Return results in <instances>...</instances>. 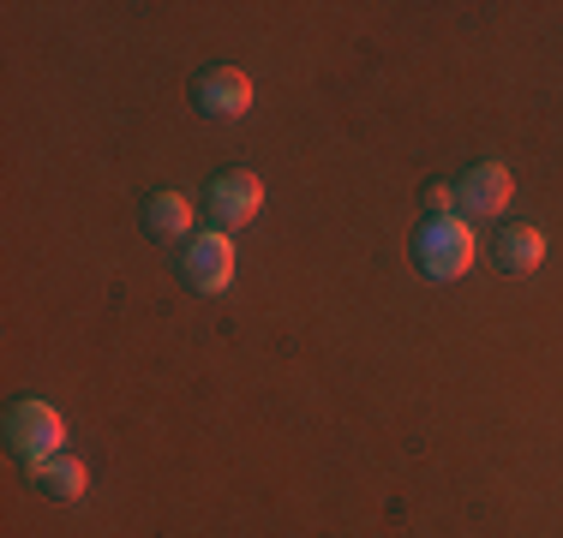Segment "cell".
<instances>
[{"label": "cell", "instance_id": "cell-2", "mask_svg": "<svg viewBox=\"0 0 563 538\" xmlns=\"http://www.w3.org/2000/svg\"><path fill=\"white\" fill-rule=\"evenodd\" d=\"M7 442H12V455H24V467L60 455V442H66L60 407H48V401H36V395L12 401L7 407Z\"/></svg>", "mask_w": 563, "mask_h": 538}, {"label": "cell", "instance_id": "cell-6", "mask_svg": "<svg viewBox=\"0 0 563 538\" xmlns=\"http://www.w3.org/2000/svg\"><path fill=\"white\" fill-rule=\"evenodd\" d=\"M192 97L210 120H240V114H252V78L240 66H210Z\"/></svg>", "mask_w": 563, "mask_h": 538}, {"label": "cell", "instance_id": "cell-7", "mask_svg": "<svg viewBox=\"0 0 563 538\" xmlns=\"http://www.w3.org/2000/svg\"><path fill=\"white\" fill-rule=\"evenodd\" d=\"M31 484L55 503H85L90 491V467L78 455H48V461H31Z\"/></svg>", "mask_w": 563, "mask_h": 538}, {"label": "cell", "instance_id": "cell-3", "mask_svg": "<svg viewBox=\"0 0 563 538\" xmlns=\"http://www.w3.org/2000/svg\"><path fill=\"white\" fill-rule=\"evenodd\" d=\"M180 276L192 293H228L234 288V239L222 234V227H210V234H192L180 251Z\"/></svg>", "mask_w": 563, "mask_h": 538}, {"label": "cell", "instance_id": "cell-10", "mask_svg": "<svg viewBox=\"0 0 563 538\" xmlns=\"http://www.w3.org/2000/svg\"><path fill=\"white\" fill-rule=\"evenodd\" d=\"M426 210H432V222H450V215H455V192H450L444 180L426 186Z\"/></svg>", "mask_w": 563, "mask_h": 538}, {"label": "cell", "instance_id": "cell-1", "mask_svg": "<svg viewBox=\"0 0 563 538\" xmlns=\"http://www.w3.org/2000/svg\"><path fill=\"white\" fill-rule=\"evenodd\" d=\"M474 227L462 222V215H450V222H426L420 234H413V264H420L426 281H455L474 269Z\"/></svg>", "mask_w": 563, "mask_h": 538}, {"label": "cell", "instance_id": "cell-5", "mask_svg": "<svg viewBox=\"0 0 563 538\" xmlns=\"http://www.w3.org/2000/svg\"><path fill=\"white\" fill-rule=\"evenodd\" d=\"M258 210H264V180L258 173L234 168V173H217V180H210V222H217L222 234L258 222Z\"/></svg>", "mask_w": 563, "mask_h": 538}, {"label": "cell", "instance_id": "cell-8", "mask_svg": "<svg viewBox=\"0 0 563 538\" xmlns=\"http://www.w3.org/2000/svg\"><path fill=\"white\" fill-rule=\"evenodd\" d=\"M192 198L186 192H156L151 204H144V227H151V239H163V246H180V239H192Z\"/></svg>", "mask_w": 563, "mask_h": 538}, {"label": "cell", "instance_id": "cell-9", "mask_svg": "<svg viewBox=\"0 0 563 538\" xmlns=\"http://www.w3.org/2000/svg\"><path fill=\"white\" fill-rule=\"evenodd\" d=\"M540 264H545V234L540 227H528V222L504 227V239H498V269L504 276H533Z\"/></svg>", "mask_w": 563, "mask_h": 538}, {"label": "cell", "instance_id": "cell-4", "mask_svg": "<svg viewBox=\"0 0 563 538\" xmlns=\"http://www.w3.org/2000/svg\"><path fill=\"white\" fill-rule=\"evenodd\" d=\"M509 198H516V180H509L504 161H479V168H467V180L455 186L462 222H498V215L509 210Z\"/></svg>", "mask_w": 563, "mask_h": 538}]
</instances>
